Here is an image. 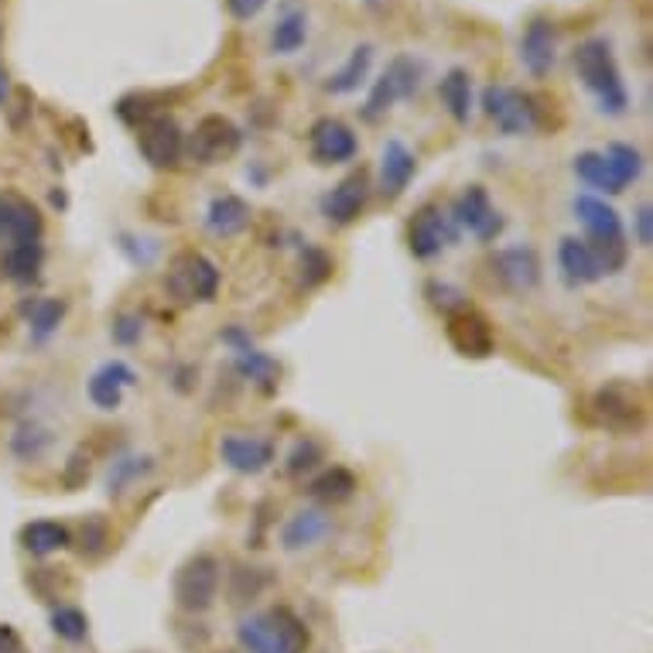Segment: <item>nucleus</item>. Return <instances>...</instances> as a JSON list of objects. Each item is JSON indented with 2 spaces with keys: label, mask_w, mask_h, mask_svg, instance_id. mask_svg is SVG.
Listing matches in <instances>:
<instances>
[{
  "label": "nucleus",
  "mask_w": 653,
  "mask_h": 653,
  "mask_svg": "<svg viewBox=\"0 0 653 653\" xmlns=\"http://www.w3.org/2000/svg\"><path fill=\"white\" fill-rule=\"evenodd\" d=\"M574 72H579V83L595 96L603 114L622 117L630 110V90L622 83L616 51L606 38H589L574 48Z\"/></svg>",
  "instance_id": "obj_1"
},
{
  "label": "nucleus",
  "mask_w": 653,
  "mask_h": 653,
  "mask_svg": "<svg viewBox=\"0 0 653 653\" xmlns=\"http://www.w3.org/2000/svg\"><path fill=\"white\" fill-rule=\"evenodd\" d=\"M237 643L247 653H308L311 633L295 609L271 606L264 613H250L240 619Z\"/></svg>",
  "instance_id": "obj_2"
},
{
  "label": "nucleus",
  "mask_w": 653,
  "mask_h": 653,
  "mask_svg": "<svg viewBox=\"0 0 653 653\" xmlns=\"http://www.w3.org/2000/svg\"><path fill=\"white\" fill-rule=\"evenodd\" d=\"M574 216L585 226V244L592 247L598 268L603 274H619L630 260V240H626V229L616 209L603 195H579L574 199Z\"/></svg>",
  "instance_id": "obj_3"
},
{
  "label": "nucleus",
  "mask_w": 653,
  "mask_h": 653,
  "mask_svg": "<svg viewBox=\"0 0 653 653\" xmlns=\"http://www.w3.org/2000/svg\"><path fill=\"white\" fill-rule=\"evenodd\" d=\"M219 268L213 257H205L202 250H178L168 260L165 274V292L178 305H209L219 295Z\"/></svg>",
  "instance_id": "obj_4"
},
{
  "label": "nucleus",
  "mask_w": 653,
  "mask_h": 653,
  "mask_svg": "<svg viewBox=\"0 0 653 653\" xmlns=\"http://www.w3.org/2000/svg\"><path fill=\"white\" fill-rule=\"evenodd\" d=\"M219 585H223V565L216 555L199 551L192 558H186L178 565L175 579H171V595L175 606L186 613H209L219 598Z\"/></svg>",
  "instance_id": "obj_5"
},
{
  "label": "nucleus",
  "mask_w": 653,
  "mask_h": 653,
  "mask_svg": "<svg viewBox=\"0 0 653 653\" xmlns=\"http://www.w3.org/2000/svg\"><path fill=\"white\" fill-rule=\"evenodd\" d=\"M592 414L606 431L633 435L646 425V397L630 380H609L592 394Z\"/></svg>",
  "instance_id": "obj_6"
},
{
  "label": "nucleus",
  "mask_w": 653,
  "mask_h": 653,
  "mask_svg": "<svg viewBox=\"0 0 653 653\" xmlns=\"http://www.w3.org/2000/svg\"><path fill=\"white\" fill-rule=\"evenodd\" d=\"M459 233L462 229L455 226L449 209H441L438 202H425L407 223V250L414 260H435L459 244Z\"/></svg>",
  "instance_id": "obj_7"
},
{
  "label": "nucleus",
  "mask_w": 653,
  "mask_h": 653,
  "mask_svg": "<svg viewBox=\"0 0 653 653\" xmlns=\"http://www.w3.org/2000/svg\"><path fill=\"white\" fill-rule=\"evenodd\" d=\"M483 114L500 127V134L507 138H520V134H531V130L541 123L537 114V99L517 86H486L483 90Z\"/></svg>",
  "instance_id": "obj_8"
},
{
  "label": "nucleus",
  "mask_w": 653,
  "mask_h": 653,
  "mask_svg": "<svg viewBox=\"0 0 653 653\" xmlns=\"http://www.w3.org/2000/svg\"><path fill=\"white\" fill-rule=\"evenodd\" d=\"M219 343L233 353V367H237V373L250 387H257L260 394H274L277 383H281V363L271 353L260 349L253 339H250L247 329H240V325L223 329L219 332Z\"/></svg>",
  "instance_id": "obj_9"
},
{
  "label": "nucleus",
  "mask_w": 653,
  "mask_h": 653,
  "mask_svg": "<svg viewBox=\"0 0 653 653\" xmlns=\"http://www.w3.org/2000/svg\"><path fill=\"white\" fill-rule=\"evenodd\" d=\"M417 90H422V62H417L414 56L390 59L383 75L373 83L367 103H363V117L380 120V117H387L390 110H394L401 99H411Z\"/></svg>",
  "instance_id": "obj_10"
},
{
  "label": "nucleus",
  "mask_w": 653,
  "mask_h": 653,
  "mask_svg": "<svg viewBox=\"0 0 653 653\" xmlns=\"http://www.w3.org/2000/svg\"><path fill=\"white\" fill-rule=\"evenodd\" d=\"M244 144V130L223 114H209L195 123V130L186 138V154L195 165H223L229 158H237V151Z\"/></svg>",
  "instance_id": "obj_11"
},
{
  "label": "nucleus",
  "mask_w": 653,
  "mask_h": 653,
  "mask_svg": "<svg viewBox=\"0 0 653 653\" xmlns=\"http://www.w3.org/2000/svg\"><path fill=\"white\" fill-rule=\"evenodd\" d=\"M449 213H452L455 226L465 229L468 237L479 240V244H492L507 229L503 213L492 205V199H489V192L483 186H465L462 195L452 202Z\"/></svg>",
  "instance_id": "obj_12"
},
{
  "label": "nucleus",
  "mask_w": 653,
  "mask_h": 653,
  "mask_svg": "<svg viewBox=\"0 0 653 653\" xmlns=\"http://www.w3.org/2000/svg\"><path fill=\"white\" fill-rule=\"evenodd\" d=\"M489 271L496 277V284L510 295H531L541 284V257L534 247L517 244V247H503L489 257Z\"/></svg>",
  "instance_id": "obj_13"
},
{
  "label": "nucleus",
  "mask_w": 653,
  "mask_h": 653,
  "mask_svg": "<svg viewBox=\"0 0 653 653\" xmlns=\"http://www.w3.org/2000/svg\"><path fill=\"white\" fill-rule=\"evenodd\" d=\"M138 147L151 168H175L186 154V134H181L175 117L154 114L138 127Z\"/></svg>",
  "instance_id": "obj_14"
},
{
  "label": "nucleus",
  "mask_w": 653,
  "mask_h": 653,
  "mask_svg": "<svg viewBox=\"0 0 653 653\" xmlns=\"http://www.w3.org/2000/svg\"><path fill=\"white\" fill-rule=\"evenodd\" d=\"M308 154H311V162L322 168L346 165L359 154V138L353 134V127L346 120L322 117L308 130Z\"/></svg>",
  "instance_id": "obj_15"
},
{
  "label": "nucleus",
  "mask_w": 653,
  "mask_h": 653,
  "mask_svg": "<svg viewBox=\"0 0 653 653\" xmlns=\"http://www.w3.org/2000/svg\"><path fill=\"white\" fill-rule=\"evenodd\" d=\"M45 219L32 199L17 192H0V250L17 244H41Z\"/></svg>",
  "instance_id": "obj_16"
},
{
  "label": "nucleus",
  "mask_w": 653,
  "mask_h": 653,
  "mask_svg": "<svg viewBox=\"0 0 653 653\" xmlns=\"http://www.w3.org/2000/svg\"><path fill=\"white\" fill-rule=\"evenodd\" d=\"M370 192H373L370 171H367V168L349 171V175H346L343 181H339L335 189H329V192L322 195V202H319L325 223H332V226H353V223L363 216V209H367Z\"/></svg>",
  "instance_id": "obj_17"
},
{
  "label": "nucleus",
  "mask_w": 653,
  "mask_h": 653,
  "mask_svg": "<svg viewBox=\"0 0 653 653\" xmlns=\"http://www.w3.org/2000/svg\"><path fill=\"white\" fill-rule=\"evenodd\" d=\"M446 335H449V346L465 359H489L496 353V332L489 319L476 308H462L455 316H449Z\"/></svg>",
  "instance_id": "obj_18"
},
{
  "label": "nucleus",
  "mask_w": 653,
  "mask_h": 653,
  "mask_svg": "<svg viewBox=\"0 0 653 653\" xmlns=\"http://www.w3.org/2000/svg\"><path fill=\"white\" fill-rule=\"evenodd\" d=\"M219 459L229 473L260 476L274 465L277 449H274L271 438H260V435H223L219 438Z\"/></svg>",
  "instance_id": "obj_19"
},
{
  "label": "nucleus",
  "mask_w": 653,
  "mask_h": 653,
  "mask_svg": "<svg viewBox=\"0 0 653 653\" xmlns=\"http://www.w3.org/2000/svg\"><path fill=\"white\" fill-rule=\"evenodd\" d=\"M414 175H417V154L404 141L390 138L383 144V154H380V178H377L380 199L383 202H397L407 192Z\"/></svg>",
  "instance_id": "obj_20"
},
{
  "label": "nucleus",
  "mask_w": 653,
  "mask_h": 653,
  "mask_svg": "<svg viewBox=\"0 0 653 653\" xmlns=\"http://www.w3.org/2000/svg\"><path fill=\"white\" fill-rule=\"evenodd\" d=\"M520 62L534 75V80H544L551 75L555 62H558V32L555 21L547 17H534L524 35H520Z\"/></svg>",
  "instance_id": "obj_21"
},
{
  "label": "nucleus",
  "mask_w": 653,
  "mask_h": 653,
  "mask_svg": "<svg viewBox=\"0 0 653 653\" xmlns=\"http://www.w3.org/2000/svg\"><path fill=\"white\" fill-rule=\"evenodd\" d=\"M335 531V520L329 517V510L322 507H305L298 513H292L281 527V547L287 555L295 551H308V547H319L329 534Z\"/></svg>",
  "instance_id": "obj_22"
},
{
  "label": "nucleus",
  "mask_w": 653,
  "mask_h": 653,
  "mask_svg": "<svg viewBox=\"0 0 653 653\" xmlns=\"http://www.w3.org/2000/svg\"><path fill=\"white\" fill-rule=\"evenodd\" d=\"M130 387H138V373L130 370L123 359H110V363H103L99 370H93V377L86 383V394H90L93 407H99V411H120Z\"/></svg>",
  "instance_id": "obj_23"
},
{
  "label": "nucleus",
  "mask_w": 653,
  "mask_h": 653,
  "mask_svg": "<svg viewBox=\"0 0 653 653\" xmlns=\"http://www.w3.org/2000/svg\"><path fill=\"white\" fill-rule=\"evenodd\" d=\"M250 223H253V209L237 192L213 195V199H209V205H205V229L213 233V237H219V240L240 237Z\"/></svg>",
  "instance_id": "obj_24"
},
{
  "label": "nucleus",
  "mask_w": 653,
  "mask_h": 653,
  "mask_svg": "<svg viewBox=\"0 0 653 653\" xmlns=\"http://www.w3.org/2000/svg\"><path fill=\"white\" fill-rule=\"evenodd\" d=\"M558 268H561V277L568 287H585V284H595L606 277L592 247L579 237H565L558 244Z\"/></svg>",
  "instance_id": "obj_25"
},
{
  "label": "nucleus",
  "mask_w": 653,
  "mask_h": 653,
  "mask_svg": "<svg viewBox=\"0 0 653 653\" xmlns=\"http://www.w3.org/2000/svg\"><path fill=\"white\" fill-rule=\"evenodd\" d=\"M17 541L32 558H51L72 547V531L59 524V520H32V524L21 527Z\"/></svg>",
  "instance_id": "obj_26"
},
{
  "label": "nucleus",
  "mask_w": 653,
  "mask_h": 653,
  "mask_svg": "<svg viewBox=\"0 0 653 653\" xmlns=\"http://www.w3.org/2000/svg\"><path fill=\"white\" fill-rule=\"evenodd\" d=\"M45 268V247L41 244H17L0 250V277L11 284H35Z\"/></svg>",
  "instance_id": "obj_27"
},
{
  "label": "nucleus",
  "mask_w": 653,
  "mask_h": 653,
  "mask_svg": "<svg viewBox=\"0 0 653 653\" xmlns=\"http://www.w3.org/2000/svg\"><path fill=\"white\" fill-rule=\"evenodd\" d=\"M356 489H359V479L353 476V468H346V465H329L308 483V496H311V500H319L322 507H339V503L353 500Z\"/></svg>",
  "instance_id": "obj_28"
},
{
  "label": "nucleus",
  "mask_w": 653,
  "mask_h": 653,
  "mask_svg": "<svg viewBox=\"0 0 653 653\" xmlns=\"http://www.w3.org/2000/svg\"><path fill=\"white\" fill-rule=\"evenodd\" d=\"M370 66H373V45L363 41L349 51V59L339 66L329 80H325V93L332 96H346V93H356L363 83H367L370 75Z\"/></svg>",
  "instance_id": "obj_29"
},
{
  "label": "nucleus",
  "mask_w": 653,
  "mask_h": 653,
  "mask_svg": "<svg viewBox=\"0 0 653 653\" xmlns=\"http://www.w3.org/2000/svg\"><path fill=\"white\" fill-rule=\"evenodd\" d=\"M305 41H308V11L298 4H284L281 17L271 28V51L274 56H295Z\"/></svg>",
  "instance_id": "obj_30"
},
{
  "label": "nucleus",
  "mask_w": 653,
  "mask_h": 653,
  "mask_svg": "<svg viewBox=\"0 0 653 653\" xmlns=\"http://www.w3.org/2000/svg\"><path fill=\"white\" fill-rule=\"evenodd\" d=\"M574 175H579V181H585L589 189H595V192H603V195H619V192H626L622 189V181H619V175L613 171V165H609V158L603 151H582V154H574Z\"/></svg>",
  "instance_id": "obj_31"
},
{
  "label": "nucleus",
  "mask_w": 653,
  "mask_h": 653,
  "mask_svg": "<svg viewBox=\"0 0 653 653\" xmlns=\"http://www.w3.org/2000/svg\"><path fill=\"white\" fill-rule=\"evenodd\" d=\"M438 93H441V103H446V110L452 114V120L468 123V117H473V75H468V69H459V66L449 69Z\"/></svg>",
  "instance_id": "obj_32"
},
{
  "label": "nucleus",
  "mask_w": 653,
  "mask_h": 653,
  "mask_svg": "<svg viewBox=\"0 0 653 653\" xmlns=\"http://www.w3.org/2000/svg\"><path fill=\"white\" fill-rule=\"evenodd\" d=\"M66 301L62 298H35V301H24L21 311L24 319H28V329H32V339L35 343H45L59 332L62 319H66Z\"/></svg>",
  "instance_id": "obj_33"
},
{
  "label": "nucleus",
  "mask_w": 653,
  "mask_h": 653,
  "mask_svg": "<svg viewBox=\"0 0 653 653\" xmlns=\"http://www.w3.org/2000/svg\"><path fill=\"white\" fill-rule=\"evenodd\" d=\"M51 446H56V435H51V428H45L38 422H24L11 435V455L17 462H38V459H45L51 452Z\"/></svg>",
  "instance_id": "obj_34"
},
{
  "label": "nucleus",
  "mask_w": 653,
  "mask_h": 653,
  "mask_svg": "<svg viewBox=\"0 0 653 653\" xmlns=\"http://www.w3.org/2000/svg\"><path fill=\"white\" fill-rule=\"evenodd\" d=\"M151 473H154V462L147 455H123V459H117L110 465V473H107V496L120 500L130 486H138Z\"/></svg>",
  "instance_id": "obj_35"
},
{
  "label": "nucleus",
  "mask_w": 653,
  "mask_h": 653,
  "mask_svg": "<svg viewBox=\"0 0 653 653\" xmlns=\"http://www.w3.org/2000/svg\"><path fill=\"white\" fill-rule=\"evenodd\" d=\"M48 626H51V633L66 643H83L90 637V616L80 606H56L51 609Z\"/></svg>",
  "instance_id": "obj_36"
},
{
  "label": "nucleus",
  "mask_w": 653,
  "mask_h": 653,
  "mask_svg": "<svg viewBox=\"0 0 653 653\" xmlns=\"http://www.w3.org/2000/svg\"><path fill=\"white\" fill-rule=\"evenodd\" d=\"M274 579L268 574V568H233L229 574V595L233 603H253V598L264 592Z\"/></svg>",
  "instance_id": "obj_37"
},
{
  "label": "nucleus",
  "mask_w": 653,
  "mask_h": 653,
  "mask_svg": "<svg viewBox=\"0 0 653 653\" xmlns=\"http://www.w3.org/2000/svg\"><path fill=\"white\" fill-rule=\"evenodd\" d=\"M606 158H609V165H613V171L619 175V181H622V189L626 186H633V181L643 175V154L633 147V144H622V141H616V144H609L606 151Z\"/></svg>",
  "instance_id": "obj_38"
},
{
  "label": "nucleus",
  "mask_w": 653,
  "mask_h": 653,
  "mask_svg": "<svg viewBox=\"0 0 653 653\" xmlns=\"http://www.w3.org/2000/svg\"><path fill=\"white\" fill-rule=\"evenodd\" d=\"M425 298H428V305L438 311V316H446V319L455 316V311H462V308H468L462 287H455L452 281H438V277H431L425 284Z\"/></svg>",
  "instance_id": "obj_39"
},
{
  "label": "nucleus",
  "mask_w": 653,
  "mask_h": 653,
  "mask_svg": "<svg viewBox=\"0 0 653 653\" xmlns=\"http://www.w3.org/2000/svg\"><path fill=\"white\" fill-rule=\"evenodd\" d=\"M107 551H110V524L99 513H90L83 520V531H80V555L96 561Z\"/></svg>",
  "instance_id": "obj_40"
},
{
  "label": "nucleus",
  "mask_w": 653,
  "mask_h": 653,
  "mask_svg": "<svg viewBox=\"0 0 653 653\" xmlns=\"http://www.w3.org/2000/svg\"><path fill=\"white\" fill-rule=\"evenodd\" d=\"M322 462V446L316 438H301L298 446L287 452V462H284V473L298 479V476H308V473H316Z\"/></svg>",
  "instance_id": "obj_41"
},
{
  "label": "nucleus",
  "mask_w": 653,
  "mask_h": 653,
  "mask_svg": "<svg viewBox=\"0 0 653 653\" xmlns=\"http://www.w3.org/2000/svg\"><path fill=\"white\" fill-rule=\"evenodd\" d=\"M332 277V257L322 247L305 244L301 250V287H319Z\"/></svg>",
  "instance_id": "obj_42"
},
{
  "label": "nucleus",
  "mask_w": 653,
  "mask_h": 653,
  "mask_svg": "<svg viewBox=\"0 0 653 653\" xmlns=\"http://www.w3.org/2000/svg\"><path fill=\"white\" fill-rule=\"evenodd\" d=\"M141 335H144V322L138 316H130V311H120L110 325V339L117 346H138Z\"/></svg>",
  "instance_id": "obj_43"
},
{
  "label": "nucleus",
  "mask_w": 653,
  "mask_h": 653,
  "mask_svg": "<svg viewBox=\"0 0 653 653\" xmlns=\"http://www.w3.org/2000/svg\"><path fill=\"white\" fill-rule=\"evenodd\" d=\"M633 244L643 250H650V244H653V205L650 202H640L633 213Z\"/></svg>",
  "instance_id": "obj_44"
},
{
  "label": "nucleus",
  "mask_w": 653,
  "mask_h": 653,
  "mask_svg": "<svg viewBox=\"0 0 653 653\" xmlns=\"http://www.w3.org/2000/svg\"><path fill=\"white\" fill-rule=\"evenodd\" d=\"M264 8H268V0H226V11L237 21H253Z\"/></svg>",
  "instance_id": "obj_45"
},
{
  "label": "nucleus",
  "mask_w": 653,
  "mask_h": 653,
  "mask_svg": "<svg viewBox=\"0 0 653 653\" xmlns=\"http://www.w3.org/2000/svg\"><path fill=\"white\" fill-rule=\"evenodd\" d=\"M0 653H28L14 626H0Z\"/></svg>",
  "instance_id": "obj_46"
},
{
  "label": "nucleus",
  "mask_w": 653,
  "mask_h": 653,
  "mask_svg": "<svg viewBox=\"0 0 653 653\" xmlns=\"http://www.w3.org/2000/svg\"><path fill=\"white\" fill-rule=\"evenodd\" d=\"M80 462H83V455H72V459H69V468H66V483H69V486H80V483L90 476V462H86V465H80Z\"/></svg>",
  "instance_id": "obj_47"
},
{
  "label": "nucleus",
  "mask_w": 653,
  "mask_h": 653,
  "mask_svg": "<svg viewBox=\"0 0 653 653\" xmlns=\"http://www.w3.org/2000/svg\"><path fill=\"white\" fill-rule=\"evenodd\" d=\"M11 103V72L0 66V107H8Z\"/></svg>",
  "instance_id": "obj_48"
},
{
  "label": "nucleus",
  "mask_w": 653,
  "mask_h": 653,
  "mask_svg": "<svg viewBox=\"0 0 653 653\" xmlns=\"http://www.w3.org/2000/svg\"><path fill=\"white\" fill-rule=\"evenodd\" d=\"M367 8H383V4H390V0H363Z\"/></svg>",
  "instance_id": "obj_49"
},
{
  "label": "nucleus",
  "mask_w": 653,
  "mask_h": 653,
  "mask_svg": "<svg viewBox=\"0 0 653 653\" xmlns=\"http://www.w3.org/2000/svg\"><path fill=\"white\" fill-rule=\"evenodd\" d=\"M0 41H4V28H0Z\"/></svg>",
  "instance_id": "obj_50"
}]
</instances>
